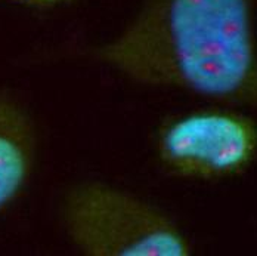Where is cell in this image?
Masks as SVG:
<instances>
[{
  "mask_svg": "<svg viewBox=\"0 0 257 256\" xmlns=\"http://www.w3.org/2000/svg\"><path fill=\"white\" fill-rule=\"evenodd\" d=\"M34 150L36 136L28 116L18 104L0 97V210L23 190Z\"/></svg>",
  "mask_w": 257,
  "mask_h": 256,
  "instance_id": "4",
  "label": "cell"
},
{
  "mask_svg": "<svg viewBox=\"0 0 257 256\" xmlns=\"http://www.w3.org/2000/svg\"><path fill=\"white\" fill-rule=\"evenodd\" d=\"M64 224L90 256H188L191 246L160 209L102 182L78 184L65 197Z\"/></svg>",
  "mask_w": 257,
  "mask_h": 256,
  "instance_id": "2",
  "label": "cell"
},
{
  "mask_svg": "<svg viewBox=\"0 0 257 256\" xmlns=\"http://www.w3.org/2000/svg\"><path fill=\"white\" fill-rule=\"evenodd\" d=\"M23 2L33 3V5H56V3L68 2V0H23Z\"/></svg>",
  "mask_w": 257,
  "mask_h": 256,
  "instance_id": "5",
  "label": "cell"
},
{
  "mask_svg": "<svg viewBox=\"0 0 257 256\" xmlns=\"http://www.w3.org/2000/svg\"><path fill=\"white\" fill-rule=\"evenodd\" d=\"M157 151L164 167L182 178H231L256 160L257 125L228 110L183 114L160 129Z\"/></svg>",
  "mask_w": 257,
  "mask_h": 256,
  "instance_id": "3",
  "label": "cell"
},
{
  "mask_svg": "<svg viewBox=\"0 0 257 256\" xmlns=\"http://www.w3.org/2000/svg\"><path fill=\"white\" fill-rule=\"evenodd\" d=\"M96 56L141 84L257 108L254 0H147Z\"/></svg>",
  "mask_w": 257,
  "mask_h": 256,
  "instance_id": "1",
  "label": "cell"
}]
</instances>
